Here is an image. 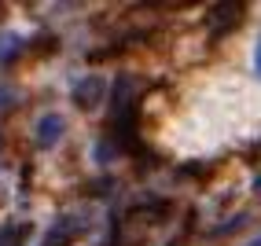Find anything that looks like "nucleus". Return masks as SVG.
Masks as SVG:
<instances>
[{
	"label": "nucleus",
	"instance_id": "3",
	"mask_svg": "<svg viewBox=\"0 0 261 246\" xmlns=\"http://www.w3.org/2000/svg\"><path fill=\"white\" fill-rule=\"evenodd\" d=\"M59 136V118H44V129H41V144H51Z\"/></svg>",
	"mask_w": 261,
	"mask_h": 246
},
{
	"label": "nucleus",
	"instance_id": "2",
	"mask_svg": "<svg viewBox=\"0 0 261 246\" xmlns=\"http://www.w3.org/2000/svg\"><path fill=\"white\" fill-rule=\"evenodd\" d=\"M243 19V8L239 4H221V8H214L210 11V26L221 33V30H228V26H236Z\"/></svg>",
	"mask_w": 261,
	"mask_h": 246
},
{
	"label": "nucleus",
	"instance_id": "1",
	"mask_svg": "<svg viewBox=\"0 0 261 246\" xmlns=\"http://www.w3.org/2000/svg\"><path fill=\"white\" fill-rule=\"evenodd\" d=\"M103 89H107V85H103L99 77H85V81L77 85V96H74V103H77L81 111H92L96 103L103 99Z\"/></svg>",
	"mask_w": 261,
	"mask_h": 246
}]
</instances>
